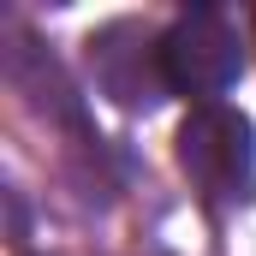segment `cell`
Segmentation results:
<instances>
[{"label": "cell", "mask_w": 256, "mask_h": 256, "mask_svg": "<svg viewBox=\"0 0 256 256\" xmlns=\"http://www.w3.org/2000/svg\"><path fill=\"white\" fill-rule=\"evenodd\" d=\"M244 72V42L238 24L214 6H196L185 18L167 24V36L155 42V78L173 96H196L202 108H214V96H226Z\"/></svg>", "instance_id": "1"}, {"label": "cell", "mask_w": 256, "mask_h": 256, "mask_svg": "<svg viewBox=\"0 0 256 256\" xmlns=\"http://www.w3.org/2000/svg\"><path fill=\"white\" fill-rule=\"evenodd\" d=\"M179 167L208 196H250V179H256L250 120L232 108H196L179 126Z\"/></svg>", "instance_id": "2"}]
</instances>
